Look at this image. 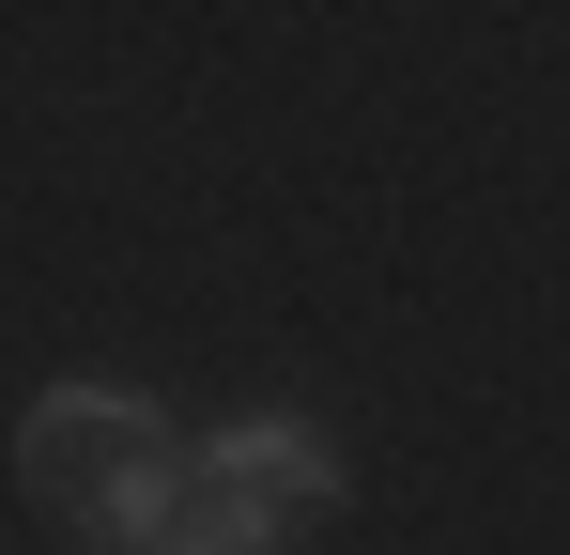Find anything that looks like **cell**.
<instances>
[{"label": "cell", "instance_id": "3", "mask_svg": "<svg viewBox=\"0 0 570 555\" xmlns=\"http://www.w3.org/2000/svg\"><path fill=\"white\" fill-rule=\"evenodd\" d=\"M293 541H308V525H278V509H247V494H200V478H186V509H170L139 555H293Z\"/></svg>", "mask_w": 570, "mask_h": 555}, {"label": "cell", "instance_id": "2", "mask_svg": "<svg viewBox=\"0 0 570 555\" xmlns=\"http://www.w3.org/2000/svg\"><path fill=\"white\" fill-rule=\"evenodd\" d=\"M186 478H200V494H247V509H278V525H324V509L355 494V448H340L324 417H293V401H247V417L186 432Z\"/></svg>", "mask_w": 570, "mask_h": 555}, {"label": "cell", "instance_id": "1", "mask_svg": "<svg viewBox=\"0 0 570 555\" xmlns=\"http://www.w3.org/2000/svg\"><path fill=\"white\" fill-rule=\"evenodd\" d=\"M16 494H31L47 525H78V541H94L108 509H139V494H186V432H170L139 386H108V370H62V386H31V401H16Z\"/></svg>", "mask_w": 570, "mask_h": 555}]
</instances>
